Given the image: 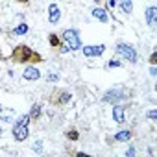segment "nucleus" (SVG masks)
<instances>
[{
  "label": "nucleus",
  "mask_w": 157,
  "mask_h": 157,
  "mask_svg": "<svg viewBox=\"0 0 157 157\" xmlns=\"http://www.w3.org/2000/svg\"><path fill=\"white\" fill-rule=\"evenodd\" d=\"M61 43L70 50V52H76V50H80L82 48V39H80V32L74 30V28H68L61 33Z\"/></svg>",
  "instance_id": "7ed1b4c3"
},
{
  "label": "nucleus",
  "mask_w": 157,
  "mask_h": 157,
  "mask_svg": "<svg viewBox=\"0 0 157 157\" xmlns=\"http://www.w3.org/2000/svg\"><path fill=\"white\" fill-rule=\"evenodd\" d=\"M131 137H133V133H131L129 129H122V131L115 133L113 140H115V142H128V140H131Z\"/></svg>",
  "instance_id": "f8f14e48"
},
{
  "label": "nucleus",
  "mask_w": 157,
  "mask_h": 157,
  "mask_svg": "<svg viewBox=\"0 0 157 157\" xmlns=\"http://www.w3.org/2000/svg\"><path fill=\"white\" fill-rule=\"evenodd\" d=\"M11 61L17 65H33V63H41L43 56L33 52L28 44H17L11 50Z\"/></svg>",
  "instance_id": "f257e3e1"
},
{
  "label": "nucleus",
  "mask_w": 157,
  "mask_h": 157,
  "mask_svg": "<svg viewBox=\"0 0 157 157\" xmlns=\"http://www.w3.org/2000/svg\"><path fill=\"white\" fill-rule=\"evenodd\" d=\"M17 2H19V4H28L30 0H17Z\"/></svg>",
  "instance_id": "393cba45"
},
{
  "label": "nucleus",
  "mask_w": 157,
  "mask_h": 157,
  "mask_svg": "<svg viewBox=\"0 0 157 157\" xmlns=\"http://www.w3.org/2000/svg\"><path fill=\"white\" fill-rule=\"evenodd\" d=\"M93 17H94V19H98V21H100V22H104V24L109 21V17H107L105 10H104V8H98V6L93 10Z\"/></svg>",
  "instance_id": "4468645a"
},
{
  "label": "nucleus",
  "mask_w": 157,
  "mask_h": 157,
  "mask_svg": "<svg viewBox=\"0 0 157 157\" xmlns=\"http://www.w3.org/2000/svg\"><path fill=\"white\" fill-rule=\"evenodd\" d=\"M107 67H109V68H113V67L117 68V67H120V61H118V59H111V61L107 63Z\"/></svg>",
  "instance_id": "4be33fe9"
},
{
  "label": "nucleus",
  "mask_w": 157,
  "mask_h": 157,
  "mask_svg": "<svg viewBox=\"0 0 157 157\" xmlns=\"http://www.w3.org/2000/svg\"><path fill=\"white\" fill-rule=\"evenodd\" d=\"M146 117H148V118H150V120H155V118H157V109H150V111H148V115H146Z\"/></svg>",
  "instance_id": "412c9836"
},
{
  "label": "nucleus",
  "mask_w": 157,
  "mask_h": 157,
  "mask_svg": "<svg viewBox=\"0 0 157 157\" xmlns=\"http://www.w3.org/2000/svg\"><path fill=\"white\" fill-rule=\"evenodd\" d=\"M46 80H48V83H56V82L59 80V76H57V74H54V72H50V74L46 76Z\"/></svg>",
  "instance_id": "6ab92c4d"
},
{
  "label": "nucleus",
  "mask_w": 157,
  "mask_h": 157,
  "mask_svg": "<svg viewBox=\"0 0 157 157\" xmlns=\"http://www.w3.org/2000/svg\"><path fill=\"white\" fill-rule=\"evenodd\" d=\"M28 115H30V120L39 122V118H41V115H43V107H41V104H33Z\"/></svg>",
  "instance_id": "ddd939ff"
},
{
  "label": "nucleus",
  "mask_w": 157,
  "mask_h": 157,
  "mask_svg": "<svg viewBox=\"0 0 157 157\" xmlns=\"http://www.w3.org/2000/svg\"><path fill=\"white\" fill-rule=\"evenodd\" d=\"M59 21H61V10H59V6L54 2V4L48 6V22H50V24H57Z\"/></svg>",
  "instance_id": "1a4fd4ad"
},
{
  "label": "nucleus",
  "mask_w": 157,
  "mask_h": 157,
  "mask_svg": "<svg viewBox=\"0 0 157 157\" xmlns=\"http://www.w3.org/2000/svg\"><path fill=\"white\" fill-rule=\"evenodd\" d=\"M0 135H2V124H0Z\"/></svg>",
  "instance_id": "a878e982"
},
{
  "label": "nucleus",
  "mask_w": 157,
  "mask_h": 157,
  "mask_svg": "<svg viewBox=\"0 0 157 157\" xmlns=\"http://www.w3.org/2000/svg\"><path fill=\"white\" fill-rule=\"evenodd\" d=\"M113 120L117 124H124V120H126V107L124 105H113Z\"/></svg>",
  "instance_id": "9b49d317"
},
{
  "label": "nucleus",
  "mask_w": 157,
  "mask_h": 157,
  "mask_svg": "<svg viewBox=\"0 0 157 157\" xmlns=\"http://www.w3.org/2000/svg\"><path fill=\"white\" fill-rule=\"evenodd\" d=\"M117 4L120 6V10L126 15H131L133 13V2H131V0H117Z\"/></svg>",
  "instance_id": "2eb2a0df"
},
{
  "label": "nucleus",
  "mask_w": 157,
  "mask_h": 157,
  "mask_svg": "<svg viewBox=\"0 0 157 157\" xmlns=\"http://www.w3.org/2000/svg\"><path fill=\"white\" fill-rule=\"evenodd\" d=\"M32 150H33V151H39V153H41V151H43V142H41V140H35V144L32 146Z\"/></svg>",
  "instance_id": "aec40b11"
},
{
  "label": "nucleus",
  "mask_w": 157,
  "mask_h": 157,
  "mask_svg": "<svg viewBox=\"0 0 157 157\" xmlns=\"http://www.w3.org/2000/svg\"><path fill=\"white\" fill-rule=\"evenodd\" d=\"M28 32H30V26H28L26 22H22V24H19L17 28H13V30H11V33H13V35H26Z\"/></svg>",
  "instance_id": "dca6fc26"
},
{
  "label": "nucleus",
  "mask_w": 157,
  "mask_h": 157,
  "mask_svg": "<svg viewBox=\"0 0 157 157\" xmlns=\"http://www.w3.org/2000/svg\"><path fill=\"white\" fill-rule=\"evenodd\" d=\"M0 113H2V105H0Z\"/></svg>",
  "instance_id": "cd10ccee"
},
{
  "label": "nucleus",
  "mask_w": 157,
  "mask_h": 157,
  "mask_svg": "<svg viewBox=\"0 0 157 157\" xmlns=\"http://www.w3.org/2000/svg\"><path fill=\"white\" fill-rule=\"evenodd\" d=\"M67 139H68V140H74V142H76L78 139H80V133H78L76 129H70V131H67Z\"/></svg>",
  "instance_id": "a211bd4d"
},
{
  "label": "nucleus",
  "mask_w": 157,
  "mask_h": 157,
  "mask_svg": "<svg viewBox=\"0 0 157 157\" xmlns=\"http://www.w3.org/2000/svg\"><path fill=\"white\" fill-rule=\"evenodd\" d=\"M155 63H157V54L153 52V54L150 56V65H155Z\"/></svg>",
  "instance_id": "5701e85b"
},
{
  "label": "nucleus",
  "mask_w": 157,
  "mask_h": 157,
  "mask_svg": "<svg viewBox=\"0 0 157 157\" xmlns=\"http://www.w3.org/2000/svg\"><path fill=\"white\" fill-rule=\"evenodd\" d=\"M80 50L83 52L85 57H100V56L105 52V46H104V44H93V46H83V48H80Z\"/></svg>",
  "instance_id": "0eeeda50"
},
{
  "label": "nucleus",
  "mask_w": 157,
  "mask_h": 157,
  "mask_svg": "<svg viewBox=\"0 0 157 157\" xmlns=\"http://www.w3.org/2000/svg\"><path fill=\"white\" fill-rule=\"evenodd\" d=\"M30 115L26 113V115H22V117H19L17 120H15V124H13V128H11V133H13V139L17 140V142H24L28 137H30Z\"/></svg>",
  "instance_id": "f03ea898"
},
{
  "label": "nucleus",
  "mask_w": 157,
  "mask_h": 157,
  "mask_svg": "<svg viewBox=\"0 0 157 157\" xmlns=\"http://www.w3.org/2000/svg\"><path fill=\"white\" fill-rule=\"evenodd\" d=\"M94 2H96V4H100V0H94Z\"/></svg>",
  "instance_id": "bb28decb"
},
{
  "label": "nucleus",
  "mask_w": 157,
  "mask_h": 157,
  "mask_svg": "<svg viewBox=\"0 0 157 157\" xmlns=\"http://www.w3.org/2000/svg\"><path fill=\"white\" fill-rule=\"evenodd\" d=\"M105 6H107V10L115 8V6H117V0H107V4H105Z\"/></svg>",
  "instance_id": "b1692460"
},
{
  "label": "nucleus",
  "mask_w": 157,
  "mask_h": 157,
  "mask_svg": "<svg viewBox=\"0 0 157 157\" xmlns=\"http://www.w3.org/2000/svg\"><path fill=\"white\" fill-rule=\"evenodd\" d=\"M70 98H72V94H70L67 89H59V87H56V89L52 91L48 102H50L52 105H56V107H63V105H67V104L70 102Z\"/></svg>",
  "instance_id": "39448f33"
},
{
  "label": "nucleus",
  "mask_w": 157,
  "mask_h": 157,
  "mask_svg": "<svg viewBox=\"0 0 157 157\" xmlns=\"http://www.w3.org/2000/svg\"><path fill=\"white\" fill-rule=\"evenodd\" d=\"M22 78H24V80H28V82H37L39 78H41V70L35 65H28L22 70Z\"/></svg>",
  "instance_id": "6e6552de"
},
{
  "label": "nucleus",
  "mask_w": 157,
  "mask_h": 157,
  "mask_svg": "<svg viewBox=\"0 0 157 157\" xmlns=\"http://www.w3.org/2000/svg\"><path fill=\"white\" fill-rule=\"evenodd\" d=\"M48 43H50L52 48H59V46H61V39H59L56 33H48Z\"/></svg>",
  "instance_id": "f3484780"
},
{
  "label": "nucleus",
  "mask_w": 157,
  "mask_h": 157,
  "mask_svg": "<svg viewBox=\"0 0 157 157\" xmlns=\"http://www.w3.org/2000/svg\"><path fill=\"white\" fill-rule=\"evenodd\" d=\"M115 50H117V56H118L120 59L128 61V63H137V61H139L137 50H135L131 44H128V43H118Z\"/></svg>",
  "instance_id": "20e7f679"
},
{
  "label": "nucleus",
  "mask_w": 157,
  "mask_h": 157,
  "mask_svg": "<svg viewBox=\"0 0 157 157\" xmlns=\"http://www.w3.org/2000/svg\"><path fill=\"white\" fill-rule=\"evenodd\" d=\"M144 17H146V22H148V26H150L151 30H155V26H157V8H155V6H150V8H146V13H144Z\"/></svg>",
  "instance_id": "9d476101"
},
{
  "label": "nucleus",
  "mask_w": 157,
  "mask_h": 157,
  "mask_svg": "<svg viewBox=\"0 0 157 157\" xmlns=\"http://www.w3.org/2000/svg\"><path fill=\"white\" fill-rule=\"evenodd\" d=\"M126 98V91L124 89H111V91H107L105 94H104V102L105 104H117L118 100H124Z\"/></svg>",
  "instance_id": "423d86ee"
}]
</instances>
